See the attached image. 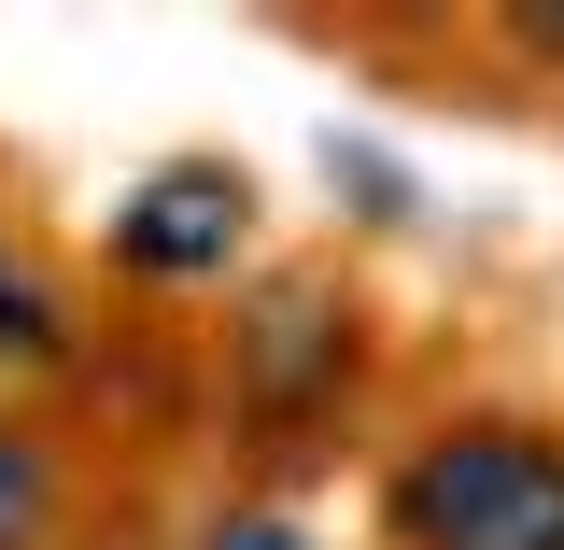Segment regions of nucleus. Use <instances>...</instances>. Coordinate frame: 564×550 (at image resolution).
Segmentation results:
<instances>
[{
	"instance_id": "obj_2",
	"label": "nucleus",
	"mask_w": 564,
	"mask_h": 550,
	"mask_svg": "<svg viewBox=\"0 0 564 550\" xmlns=\"http://www.w3.org/2000/svg\"><path fill=\"white\" fill-rule=\"evenodd\" d=\"M226 240H240V184H226V170H155V184H141L128 198V255L141 269H226Z\"/></svg>"
},
{
	"instance_id": "obj_3",
	"label": "nucleus",
	"mask_w": 564,
	"mask_h": 550,
	"mask_svg": "<svg viewBox=\"0 0 564 550\" xmlns=\"http://www.w3.org/2000/svg\"><path fill=\"white\" fill-rule=\"evenodd\" d=\"M311 381H339V311L325 296H269V325H254V410H296Z\"/></svg>"
},
{
	"instance_id": "obj_4",
	"label": "nucleus",
	"mask_w": 564,
	"mask_h": 550,
	"mask_svg": "<svg viewBox=\"0 0 564 550\" xmlns=\"http://www.w3.org/2000/svg\"><path fill=\"white\" fill-rule=\"evenodd\" d=\"M43 537H57V466L29 423H0V550H43Z\"/></svg>"
},
{
	"instance_id": "obj_5",
	"label": "nucleus",
	"mask_w": 564,
	"mask_h": 550,
	"mask_svg": "<svg viewBox=\"0 0 564 550\" xmlns=\"http://www.w3.org/2000/svg\"><path fill=\"white\" fill-rule=\"evenodd\" d=\"M212 550H325V537L282 522V508H240V522H212Z\"/></svg>"
},
{
	"instance_id": "obj_1",
	"label": "nucleus",
	"mask_w": 564,
	"mask_h": 550,
	"mask_svg": "<svg viewBox=\"0 0 564 550\" xmlns=\"http://www.w3.org/2000/svg\"><path fill=\"white\" fill-rule=\"evenodd\" d=\"M395 537L410 550H564V438L536 423H466L395 466Z\"/></svg>"
}]
</instances>
